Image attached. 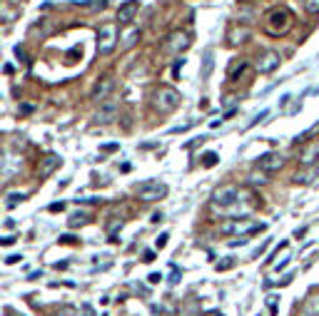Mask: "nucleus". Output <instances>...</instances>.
I'll use <instances>...</instances> for the list:
<instances>
[{
  "label": "nucleus",
  "instance_id": "37998d69",
  "mask_svg": "<svg viewBox=\"0 0 319 316\" xmlns=\"http://www.w3.org/2000/svg\"><path fill=\"white\" fill-rule=\"evenodd\" d=\"M160 219H162V212H155V214H152V219H150V222H155V224H157V222H160Z\"/></svg>",
  "mask_w": 319,
  "mask_h": 316
},
{
  "label": "nucleus",
  "instance_id": "c9c22d12",
  "mask_svg": "<svg viewBox=\"0 0 319 316\" xmlns=\"http://www.w3.org/2000/svg\"><path fill=\"white\" fill-rule=\"evenodd\" d=\"M182 65H185V60H182V58H180V60H177V62H174V67H172L174 77H177V75H180V70H182Z\"/></svg>",
  "mask_w": 319,
  "mask_h": 316
},
{
  "label": "nucleus",
  "instance_id": "f8f14e48",
  "mask_svg": "<svg viewBox=\"0 0 319 316\" xmlns=\"http://www.w3.org/2000/svg\"><path fill=\"white\" fill-rule=\"evenodd\" d=\"M115 117H117V100H105V102L100 105L95 120H97L100 125H105V122H113Z\"/></svg>",
  "mask_w": 319,
  "mask_h": 316
},
{
  "label": "nucleus",
  "instance_id": "c85d7f7f",
  "mask_svg": "<svg viewBox=\"0 0 319 316\" xmlns=\"http://www.w3.org/2000/svg\"><path fill=\"white\" fill-rule=\"evenodd\" d=\"M232 266H234V259L227 257V261H220V264H217V271H227V269H232Z\"/></svg>",
  "mask_w": 319,
  "mask_h": 316
},
{
  "label": "nucleus",
  "instance_id": "1a4fd4ad",
  "mask_svg": "<svg viewBox=\"0 0 319 316\" xmlns=\"http://www.w3.org/2000/svg\"><path fill=\"white\" fill-rule=\"evenodd\" d=\"M137 13H140V3H137V0H127V3H122V5L117 8V23H120V25H130Z\"/></svg>",
  "mask_w": 319,
  "mask_h": 316
},
{
  "label": "nucleus",
  "instance_id": "c03bdc74",
  "mask_svg": "<svg viewBox=\"0 0 319 316\" xmlns=\"http://www.w3.org/2000/svg\"><path fill=\"white\" fill-rule=\"evenodd\" d=\"M102 149H105V152H115V149H117V144H105Z\"/></svg>",
  "mask_w": 319,
  "mask_h": 316
},
{
  "label": "nucleus",
  "instance_id": "7c9ffc66",
  "mask_svg": "<svg viewBox=\"0 0 319 316\" xmlns=\"http://www.w3.org/2000/svg\"><path fill=\"white\" fill-rule=\"evenodd\" d=\"M25 197H28V194H10V197H8V207H15V204H18V202H23L25 200Z\"/></svg>",
  "mask_w": 319,
  "mask_h": 316
},
{
  "label": "nucleus",
  "instance_id": "412c9836",
  "mask_svg": "<svg viewBox=\"0 0 319 316\" xmlns=\"http://www.w3.org/2000/svg\"><path fill=\"white\" fill-rule=\"evenodd\" d=\"M244 70H247V62L242 60V62H234L232 67L227 70V75H230V80H237V77H239V75H242Z\"/></svg>",
  "mask_w": 319,
  "mask_h": 316
},
{
  "label": "nucleus",
  "instance_id": "f03ea898",
  "mask_svg": "<svg viewBox=\"0 0 319 316\" xmlns=\"http://www.w3.org/2000/svg\"><path fill=\"white\" fill-rule=\"evenodd\" d=\"M180 100H182V95L174 87L170 85L157 87V92H155V110L160 115H170V112H174L180 107Z\"/></svg>",
  "mask_w": 319,
  "mask_h": 316
},
{
  "label": "nucleus",
  "instance_id": "ea45409f",
  "mask_svg": "<svg viewBox=\"0 0 319 316\" xmlns=\"http://www.w3.org/2000/svg\"><path fill=\"white\" fill-rule=\"evenodd\" d=\"M160 279H162L160 274H150V276H147V282H150V284H160Z\"/></svg>",
  "mask_w": 319,
  "mask_h": 316
},
{
  "label": "nucleus",
  "instance_id": "58836bf2",
  "mask_svg": "<svg viewBox=\"0 0 319 316\" xmlns=\"http://www.w3.org/2000/svg\"><path fill=\"white\" fill-rule=\"evenodd\" d=\"M80 311H83V316H95V311H92V306H90V304H83V309H80Z\"/></svg>",
  "mask_w": 319,
  "mask_h": 316
},
{
  "label": "nucleus",
  "instance_id": "0eeeda50",
  "mask_svg": "<svg viewBox=\"0 0 319 316\" xmlns=\"http://www.w3.org/2000/svg\"><path fill=\"white\" fill-rule=\"evenodd\" d=\"M287 165V160H285V154H279V152H269V154H262L260 160H257V170L267 174H274L279 172L282 167Z\"/></svg>",
  "mask_w": 319,
  "mask_h": 316
},
{
  "label": "nucleus",
  "instance_id": "5701e85b",
  "mask_svg": "<svg viewBox=\"0 0 319 316\" xmlns=\"http://www.w3.org/2000/svg\"><path fill=\"white\" fill-rule=\"evenodd\" d=\"M267 177H269V174L267 172H252L250 174V177H247V179H250V182H252V184H264V182H267Z\"/></svg>",
  "mask_w": 319,
  "mask_h": 316
},
{
  "label": "nucleus",
  "instance_id": "79ce46f5",
  "mask_svg": "<svg viewBox=\"0 0 319 316\" xmlns=\"http://www.w3.org/2000/svg\"><path fill=\"white\" fill-rule=\"evenodd\" d=\"M15 55H18V58H20V60H25V50H23V48L18 45V48H15Z\"/></svg>",
  "mask_w": 319,
  "mask_h": 316
},
{
  "label": "nucleus",
  "instance_id": "f704fd0d",
  "mask_svg": "<svg viewBox=\"0 0 319 316\" xmlns=\"http://www.w3.org/2000/svg\"><path fill=\"white\" fill-rule=\"evenodd\" d=\"M18 261H23V257H20V254H10V257L5 259V264H18Z\"/></svg>",
  "mask_w": 319,
  "mask_h": 316
},
{
  "label": "nucleus",
  "instance_id": "72a5a7b5",
  "mask_svg": "<svg viewBox=\"0 0 319 316\" xmlns=\"http://www.w3.org/2000/svg\"><path fill=\"white\" fill-rule=\"evenodd\" d=\"M267 115H269L267 110H264V112H260V115H257V117H255V120H252V122H250V127H255V125H260V122H262V120H264V117H267Z\"/></svg>",
  "mask_w": 319,
  "mask_h": 316
},
{
  "label": "nucleus",
  "instance_id": "7ed1b4c3",
  "mask_svg": "<svg viewBox=\"0 0 319 316\" xmlns=\"http://www.w3.org/2000/svg\"><path fill=\"white\" fill-rule=\"evenodd\" d=\"M257 231H264V224L255 222V219H247V217L230 219L227 224H222V234H234V236H250V234H257Z\"/></svg>",
  "mask_w": 319,
  "mask_h": 316
},
{
  "label": "nucleus",
  "instance_id": "b1692460",
  "mask_svg": "<svg viewBox=\"0 0 319 316\" xmlns=\"http://www.w3.org/2000/svg\"><path fill=\"white\" fill-rule=\"evenodd\" d=\"M302 5L307 8V13H309V15H317V13H319V0H302Z\"/></svg>",
  "mask_w": 319,
  "mask_h": 316
},
{
  "label": "nucleus",
  "instance_id": "f257e3e1",
  "mask_svg": "<svg viewBox=\"0 0 319 316\" xmlns=\"http://www.w3.org/2000/svg\"><path fill=\"white\" fill-rule=\"evenodd\" d=\"M292 13L287 8H272L269 13H267V18H264V30L269 32V35H274V37H282V35H287L292 28Z\"/></svg>",
  "mask_w": 319,
  "mask_h": 316
},
{
  "label": "nucleus",
  "instance_id": "39448f33",
  "mask_svg": "<svg viewBox=\"0 0 319 316\" xmlns=\"http://www.w3.org/2000/svg\"><path fill=\"white\" fill-rule=\"evenodd\" d=\"M167 184H162V182H155V179H150L145 184H140L137 187V197L143 202H157V200H165L167 197Z\"/></svg>",
  "mask_w": 319,
  "mask_h": 316
},
{
  "label": "nucleus",
  "instance_id": "aec40b11",
  "mask_svg": "<svg viewBox=\"0 0 319 316\" xmlns=\"http://www.w3.org/2000/svg\"><path fill=\"white\" fill-rule=\"evenodd\" d=\"M83 8L90 10V13H97V10H105V8H108V0H85Z\"/></svg>",
  "mask_w": 319,
  "mask_h": 316
},
{
  "label": "nucleus",
  "instance_id": "a18cd8bd",
  "mask_svg": "<svg viewBox=\"0 0 319 316\" xmlns=\"http://www.w3.org/2000/svg\"><path fill=\"white\" fill-rule=\"evenodd\" d=\"M20 112H23V115H28V112H32V107H30V105H23V107H20Z\"/></svg>",
  "mask_w": 319,
  "mask_h": 316
},
{
  "label": "nucleus",
  "instance_id": "4468645a",
  "mask_svg": "<svg viewBox=\"0 0 319 316\" xmlns=\"http://www.w3.org/2000/svg\"><path fill=\"white\" fill-rule=\"evenodd\" d=\"M113 77L108 75V77H102L97 85L92 87V92H90V100H95V102H100V100H108V95H110V90H113Z\"/></svg>",
  "mask_w": 319,
  "mask_h": 316
},
{
  "label": "nucleus",
  "instance_id": "a211bd4d",
  "mask_svg": "<svg viewBox=\"0 0 319 316\" xmlns=\"http://www.w3.org/2000/svg\"><path fill=\"white\" fill-rule=\"evenodd\" d=\"M317 174H319L317 165H314V167H302V172L294 177V182H297V184H309V182H314Z\"/></svg>",
  "mask_w": 319,
  "mask_h": 316
},
{
  "label": "nucleus",
  "instance_id": "bb28decb",
  "mask_svg": "<svg viewBox=\"0 0 319 316\" xmlns=\"http://www.w3.org/2000/svg\"><path fill=\"white\" fill-rule=\"evenodd\" d=\"M212 72V53H207L204 55V67H202V77H207Z\"/></svg>",
  "mask_w": 319,
  "mask_h": 316
},
{
  "label": "nucleus",
  "instance_id": "6e6552de",
  "mask_svg": "<svg viewBox=\"0 0 319 316\" xmlns=\"http://www.w3.org/2000/svg\"><path fill=\"white\" fill-rule=\"evenodd\" d=\"M279 65H282V60H279V55H277L274 50H264V53H260V58H257V62H255L257 72H262V75L274 72Z\"/></svg>",
  "mask_w": 319,
  "mask_h": 316
},
{
  "label": "nucleus",
  "instance_id": "cd10ccee",
  "mask_svg": "<svg viewBox=\"0 0 319 316\" xmlns=\"http://www.w3.org/2000/svg\"><path fill=\"white\" fill-rule=\"evenodd\" d=\"M167 239H170V234H167V231H165V234H160V236H157V242H155V247H157V249H165V247H167Z\"/></svg>",
  "mask_w": 319,
  "mask_h": 316
},
{
  "label": "nucleus",
  "instance_id": "473e14b6",
  "mask_svg": "<svg viewBox=\"0 0 319 316\" xmlns=\"http://www.w3.org/2000/svg\"><path fill=\"white\" fill-rule=\"evenodd\" d=\"M15 244V236H3L0 239V247H13Z\"/></svg>",
  "mask_w": 319,
  "mask_h": 316
},
{
  "label": "nucleus",
  "instance_id": "6ab92c4d",
  "mask_svg": "<svg viewBox=\"0 0 319 316\" xmlns=\"http://www.w3.org/2000/svg\"><path fill=\"white\" fill-rule=\"evenodd\" d=\"M87 219H90V214L87 212H75L70 219H67V224H70V229H78V227H83Z\"/></svg>",
  "mask_w": 319,
  "mask_h": 316
},
{
  "label": "nucleus",
  "instance_id": "f3484780",
  "mask_svg": "<svg viewBox=\"0 0 319 316\" xmlns=\"http://www.w3.org/2000/svg\"><path fill=\"white\" fill-rule=\"evenodd\" d=\"M180 316H200V301L195 296H187L180 304Z\"/></svg>",
  "mask_w": 319,
  "mask_h": 316
},
{
  "label": "nucleus",
  "instance_id": "393cba45",
  "mask_svg": "<svg viewBox=\"0 0 319 316\" xmlns=\"http://www.w3.org/2000/svg\"><path fill=\"white\" fill-rule=\"evenodd\" d=\"M217 160H220V157H217L215 152H207V154L202 157V165H204V167H215V165H217Z\"/></svg>",
  "mask_w": 319,
  "mask_h": 316
},
{
  "label": "nucleus",
  "instance_id": "4be33fe9",
  "mask_svg": "<svg viewBox=\"0 0 319 316\" xmlns=\"http://www.w3.org/2000/svg\"><path fill=\"white\" fill-rule=\"evenodd\" d=\"M317 132H319V122H317V125H314V127H312V130H307V132H302V135H299V137H297L294 142H309V137H314Z\"/></svg>",
  "mask_w": 319,
  "mask_h": 316
},
{
  "label": "nucleus",
  "instance_id": "a19ab883",
  "mask_svg": "<svg viewBox=\"0 0 319 316\" xmlns=\"http://www.w3.org/2000/svg\"><path fill=\"white\" fill-rule=\"evenodd\" d=\"M242 244H247V239H244V236H239V239L230 242V247H242Z\"/></svg>",
  "mask_w": 319,
  "mask_h": 316
},
{
  "label": "nucleus",
  "instance_id": "423d86ee",
  "mask_svg": "<svg viewBox=\"0 0 319 316\" xmlns=\"http://www.w3.org/2000/svg\"><path fill=\"white\" fill-rule=\"evenodd\" d=\"M190 45H192V40H190V32H185V30H174V32H170V35H167L165 50H167V53H172V55H180V53H185Z\"/></svg>",
  "mask_w": 319,
  "mask_h": 316
},
{
  "label": "nucleus",
  "instance_id": "49530a36",
  "mask_svg": "<svg viewBox=\"0 0 319 316\" xmlns=\"http://www.w3.org/2000/svg\"><path fill=\"white\" fill-rule=\"evenodd\" d=\"M177 282H180V274H177V271H172V279H170V284H177Z\"/></svg>",
  "mask_w": 319,
  "mask_h": 316
},
{
  "label": "nucleus",
  "instance_id": "4c0bfd02",
  "mask_svg": "<svg viewBox=\"0 0 319 316\" xmlns=\"http://www.w3.org/2000/svg\"><path fill=\"white\" fill-rule=\"evenodd\" d=\"M143 261H145V264H150V261H155V252H150V249H147L145 254H143Z\"/></svg>",
  "mask_w": 319,
  "mask_h": 316
},
{
  "label": "nucleus",
  "instance_id": "2eb2a0df",
  "mask_svg": "<svg viewBox=\"0 0 319 316\" xmlns=\"http://www.w3.org/2000/svg\"><path fill=\"white\" fill-rule=\"evenodd\" d=\"M120 40H122V43H120V50H130V48L140 40V28H127L120 35Z\"/></svg>",
  "mask_w": 319,
  "mask_h": 316
},
{
  "label": "nucleus",
  "instance_id": "dca6fc26",
  "mask_svg": "<svg viewBox=\"0 0 319 316\" xmlns=\"http://www.w3.org/2000/svg\"><path fill=\"white\" fill-rule=\"evenodd\" d=\"M302 314L304 316H319V291L309 294L302 304Z\"/></svg>",
  "mask_w": 319,
  "mask_h": 316
},
{
  "label": "nucleus",
  "instance_id": "20e7f679",
  "mask_svg": "<svg viewBox=\"0 0 319 316\" xmlns=\"http://www.w3.org/2000/svg\"><path fill=\"white\" fill-rule=\"evenodd\" d=\"M117 25L115 23H108L97 30V55H110L117 48Z\"/></svg>",
  "mask_w": 319,
  "mask_h": 316
},
{
  "label": "nucleus",
  "instance_id": "9b49d317",
  "mask_svg": "<svg viewBox=\"0 0 319 316\" xmlns=\"http://www.w3.org/2000/svg\"><path fill=\"white\" fill-rule=\"evenodd\" d=\"M319 162V142H309L299 152V165L302 167H314Z\"/></svg>",
  "mask_w": 319,
  "mask_h": 316
},
{
  "label": "nucleus",
  "instance_id": "2f4dec72",
  "mask_svg": "<svg viewBox=\"0 0 319 316\" xmlns=\"http://www.w3.org/2000/svg\"><path fill=\"white\" fill-rule=\"evenodd\" d=\"M292 279H294V274H287V276H282V279H277V282H274V284H277V287H287V284H292Z\"/></svg>",
  "mask_w": 319,
  "mask_h": 316
},
{
  "label": "nucleus",
  "instance_id": "ddd939ff",
  "mask_svg": "<svg viewBox=\"0 0 319 316\" xmlns=\"http://www.w3.org/2000/svg\"><path fill=\"white\" fill-rule=\"evenodd\" d=\"M250 35H252V30L247 28V25H232V28L227 30V43L237 48V45H242L244 40H250Z\"/></svg>",
  "mask_w": 319,
  "mask_h": 316
},
{
  "label": "nucleus",
  "instance_id": "9d476101",
  "mask_svg": "<svg viewBox=\"0 0 319 316\" xmlns=\"http://www.w3.org/2000/svg\"><path fill=\"white\" fill-rule=\"evenodd\" d=\"M60 165H62V157H60V154H48V157H45V160H40V165H38V177H40V179L50 177V174L55 172Z\"/></svg>",
  "mask_w": 319,
  "mask_h": 316
},
{
  "label": "nucleus",
  "instance_id": "de8ad7c7",
  "mask_svg": "<svg viewBox=\"0 0 319 316\" xmlns=\"http://www.w3.org/2000/svg\"><path fill=\"white\" fill-rule=\"evenodd\" d=\"M204 316H225V314H222V311H207Z\"/></svg>",
  "mask_w": 319,
  "mask_h": 316
},
{
  "label": "nucleus",
  "instance_id": "c756f323",
  "mask_svg": "<svg viewBox=\"0 0 319 316\" xmlns=\"http://www.w3.org/2000/svg\"><path fill=\"white\" fill-rule=\"evenodd\" d=\"M58 316H80V311H75L73 306H62Z\"/></svg>",
  "mask_w": 319,
  "mask_h": 316
},
{
  "label": "nucleus",
  "instance_id": "e433bc0d",
  "mask_svg": "<svg viewBox=\"0 0 319 316\" xmlns=\"http://www.w3.org/2000/svg\"><path fill=\"white\" fill-rule=\"evenodd\" d=\"M65 209V202H55V204H50V212H62Z\"/></svg>",
  "mask_w": 319,
  "mask_h": 316
},
{
  "label": "nucleus",
  "instance_id": "a878e982",
  "mask_svg": "<svg viewBox=\"0 0 319 316\" xmlns=\"http://www.w3.org/2000/svg\"><path fill=\"white\" fill-rule=\"evenodd\" d=\"M277 299H279V296H274V294H269V296H267V306H269V314H272V316L277 314Z\"/></svg>",
  "mask_w": 319,
  "mask_h": 316
}]
</instances>
